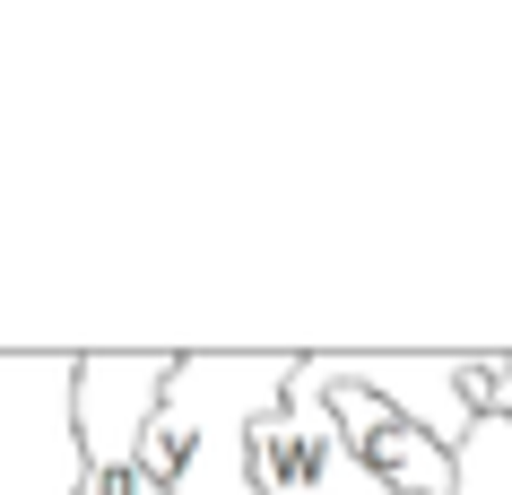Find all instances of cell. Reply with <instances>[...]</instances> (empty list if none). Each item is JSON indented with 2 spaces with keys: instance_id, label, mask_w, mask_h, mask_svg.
I'll use <instances>...</instances> for the list:
<instances>
[{
  "instance_id": "6da1fadb",
  "label": "cell",
  "mask_w": 512,
  "mask_h": 495,
  "mask_svg": "<svg viewBox=\"0 0 512 495\" xmlns=\"http://www.w3.org/2000/svg\"><path fill=\"white\" fill-rule=\"evenodd\" d=\"M296 365L304 348H191L139 443V469L165 495H261L252 435H261V417L287 409Z\"/></svg>"
},
{
  "instance_id": "7a4b0ae2",
  "label": "cell",
  "mask_w": 512,
  "mask_h": 495,
  "mask_svg": "<svg viewBox=\"0 0 512 495\" xmlns=\"http://www.w3.org/2000/svg\"><path fill=\"white\" fill-rule=\"evenodd\" d=\"M504 365H512V348H382V357H365V348H348V357L313 348L322 391H374L382 409L426 426L443 452H460L478 435V417L504 409Z\"/></svg>"
},
{
  "instance_id": "3957f363",
  "label": "cell",
  "mask_w": 512,
  "mask_h": 495,
  "mask_svg": "<svg viewBox=\"0 0 512 495\" xmlns=\"http://www.w3.org/2000/svg\"><path fill=\"white\" fill-rule=\"evenodd\" d=\"M79 357L0 348V495H79Z\"/></svg>"
},
{
  "instance_id": "277c9868",
  "label": "cell",
  "mask_w": 512,
  "mask_h": 495,
  "mask_svg": "<svg viewBox=\"0 0 512 495\" xmlns=\"http://www.w3.org/2000/svg\"><path fill=\"white\" fill-rule=\"evenodd\" d=\"M252 478H261V495H391L356 461V443L339 435V409H330L322 374H313V348L296 365L287 409L261 417V435H252Z\"/></svg>"
},
{
  "instance_id": "5b68a950",
  "label": "cell",
  "mask_w": 512,
  "mask_h": 495,
  "mask_svg": "<svg viewBox=\"0 0 512 495\" xmlns=\"http://www.w3.org/2000/svg\"><path fill=\"white\" fill-rule=\"evenodd\" d=\"M174 348H139V357H79V461L87 478H122L139 469V443L157 426L165 391H174Z\"/></svg>"
},
{
  "instance_id": "8992f818",
  "label": "cell",
  "mask_w": 512,
  "mask_h": 495,
  "mask_svg": "<svg viewBox=\"0 0 512 495\" xmlns=\"http://www.w3.org/2000/svg\"><path fill=\"white\" fill-rule=\"evenodd\" d=\"M330 409H339V435L356 443V461L374 469L391 495H460V452H443L400 409H382L374 391H330Z\"/></svg>"
},
{
  "instance_id": "52a82bcc",
  "label": "cell",
  "mask_w": 512,
  "mask_h": 495,
  "mask_svg": "<svg viewBox=\"0 0 512 495\" xmlns=\"http://www.w3.org/2000/svg\"><path fill=\"white\" fill-rule=\"evenodd\" d=\"M460 495H512V417H478L460 443Z\"/></svg>"
},
{
  "instance_id": "ba28073f",
  "label": "cell",
  "mask_w": 512,
  "mask_h": 495,
  "mask_svg": "<svg viewBox=\"0 0 512 495\" xmlns=\"http://www.w3.org/2000/svg\"><path fill=\"white\" fill-rule=\"evenodd\" d=\"M495 417H512V365H504V409H495Z\"/></svg>"
}]
</instances>
